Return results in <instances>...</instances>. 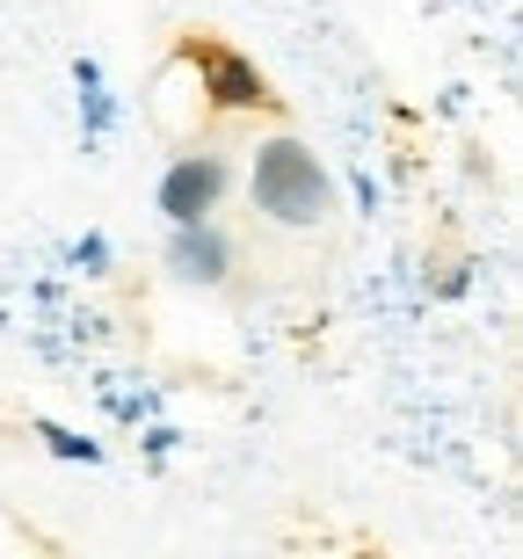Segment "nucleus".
<instances>
[{
    "instance_id": "f03ea898",
    "label": "nucleus",
    "mask_w": 523,
    "mask_h": 559,
    "mask_svg": "<svg viewBox=\"0 0 523 559\" xmlns=\"http://www.w3.org/2000/svg\"><path fill=\"white\" fill-rule=\"evenodd\" d=\"M218 182H226V167H218V160H182V167H168V182H161V211H168L175 226H189V218H204V211H211Z\"/></svg>"
},
{
    "instance_id": "f257e3e1",
    "label": "nucleus",
    "mask_w": 523,
    "mask_h": 559,
    "mask_svg": "<svg viewBox=\"0 0 523 559\" xmlns=\"http://www.w3.org/2000/svg\"><path fill=\"white\" fill-rule=\"evenodd\" d=\"M254 204L270 211L276 226H320L328 218V175L298 139H276L254 153Z\"/></svg>"
},
{
    "instance_id": "7ed1b4c3",
    "label": "nucleus",
    "mask_w": 523,
    "mask_h": 559,
    "mask_svg": "<svg viewBox=\"0 0 523 559\" xmlns=\"http://www.w3.org/2000/svg\"><path fill=\"white\" fill-rule=\"evenodd\" d=\"M175 276H182V284H218V276H226V240H218L204 218H189V226L175 233Z\"/></svg>"
},
{
    "instance_id": "20e7f679",
    "label": "nucleus",
    "mask_w": 523,
    "mask_h": 559,
    "mask_svg": "<svg viewBox=\"0 0 523 559\" xmlns=\"http://www.w3.org/2000/svg\"><path fill=\"white\" fill-rule=\"evenodd\" d=\"M204 73H211V103H226V109L270 103V95H262V73H254V66H240L233 51H204Z\"/></svg>"
}]
</instances>
